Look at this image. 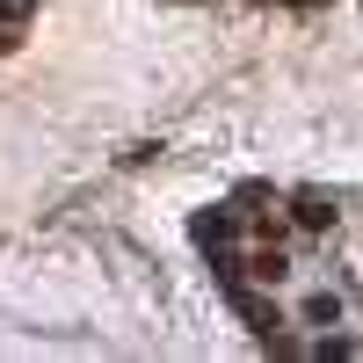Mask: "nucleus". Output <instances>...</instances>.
Here are the masks:
<instances>
[{
	"instance_id": "obj_3",
	"label": "nucleus",
	"mask_w": 363,
	"mask_h": 363,
	"mask_svg": "<svg viewBox=\"0 0 363 363\" xmlns=\"http://www.w3.org/2000/svg\"><path fill=\"white\" fill-rule=\"evenodd\" d=\"M284 269H291V262H284V247H277V255H255V277H269V284H277Z\"/></svg>"
},
{
	"instance_id": "obj_1",
	"label": "nucleus",
	"mask_w": 363,
	"mask_h": 363,
	"mask_svg": "<svg viewBox=\"0 0 363 363\" xmlns=\"http://www.w3.org/2000/svg\"><path fill=\"white\" fill-rule=\"evenodd\" d=\"M298 225H313V233H327V225H335V203H327V196H298Z\"/></svg>"
},
{
	"instance_id": "obj_2",
	"label": "nucleus",
	"mask_w": 363,
	"mask_h": 363,
	"mask_svg": "<svg viewBox=\"0 0 363 363\" xmlns=\"http://www.w3.org/2000/svg\"><path fill=\"white\" fill-rule=\"evenodd\" d=\"M29 8H37V0H0V44H15V37H22Z\"/></svg>"
}]
</instances>
